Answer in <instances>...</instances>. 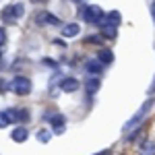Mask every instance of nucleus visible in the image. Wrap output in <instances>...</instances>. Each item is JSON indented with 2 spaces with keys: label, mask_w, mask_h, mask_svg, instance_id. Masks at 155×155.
Wrapping results in <instances>:
<instances>
[{
  "label": "nucleus",
  "mask_w": 155,
  "mask_h": 155,
  "mask_svg": "<svg viewBox=\"0 0 155 155\" xmlns=\"http://www.w3.org/2000/svg\"><path fill=\"white\" fill-rule=\"evenodd\" d=\"M153 104H155L153 99H147V101H145L143 106H141V110H139V112H137V114L132 116V120H128V122L124 124V130L128 132V130H132L134 126H139V124L143 122V118H145V116H147V114H149V110L153 107Z\"/></svg>",
  "instance_id": "1"
},
{
  "label": "nucleus",
  "mask_w": 155,
  "mask_h": 155,
  "mask_svg": "<svg viewBox=\"0 0 155 155\" xmlns=\"http://www.w3.org/2000/svg\"><path fill=\"white\" fill-rule=\"evenodd\" d=\"M81 17L87 23H99L101 19H106V12L101 11V6H97V4H89V6H85L81 11Z\"/></svg>",
  "instance_id": "2"
},
{
  "label": "nucleus",
  "mask_w": 155,
  "mask_h": 155,
  "mask_svg": "<svg viewBox=\"0 0 155 155\" xmlns=\"http://www.w3.org/2000/svg\"><path fill=\"white\" fill-rule=\"evenodd\" d=\"M11 89L17 93V95H29L31 93V81L27 79V77H15L11 83Z\"/></svg>",
  "instance_id": "3"
},
{
  "label": "nucleus",
  "mask_w": 155,
  "mask_h": 155,
  "mask_svg": "<svg viewBox=\"0 0 155 155\" xmlns=\"http://www.w3.org/2000/svg\"><path fill=\"white\" fill-rule=\"evenodd\" d=\"M23 4H12V6H8V8H4V11L0 12V17L4 19V21H15V19H19V17H23Z\"/></svg>",
  "instance_id": "4"
},
{
  "label": "nucleus",
  "mask_w": 155,
  "mask_h": 155,
  "mask_svg": "<svg viewBox=\"0 0 155 155\" xmlns=\"http://www.w3.org/2000/svg\"><path fill=\"white\" fill-rule=\"evenodd\" d=\"M60 89H62L64 93H74V91L79 89V81L72 79V77H66V79L60 81Z\"/></svg>",
  "instance_id": "5"
},
{
  "label": "nucleus",
  "mask_w": 155,
  "mask_h": 155,
  "mask_svg": "<svg viewBox=\"0 0 155 155\" xmlns=\"http://www.w3.org/2000/svg\"><path fill=\"white\" fill-rule=\"evenodd\" d=\"M46 120L52 124V128H54L56 132H62V130H64V116H60V114H48V116H46Z\"/></svg>",
  "instance_id": "6"
},
{
  "label": "nucleus",
  "mask_w": 155,
  "mask_h": 155,
  "mask_svg": "<svg viewBox=\"0 0 155 155\" xmlns=\"http://www.w3.org/2000/svg\"><path fill=\"white\" fill-rule=\"evenodd\" d=\"M37 23L41 25H60V19L52 12H39L37 15Z\"/></svg>",
  "instance_id": "7"
},
{
  "label": "nucleus",
  "mask_w": 155,
  "mask_h": 155,
  "mask_svg": "<svg viewBox=\"0 0 155 155\" xmlns=\"http://www.w3.org/2000/svg\"><path fill=\"white\" fill-rule=\"evenodd\" d=\"M79 33H81V27H79L77 23H68V25H64V27H62V35L66 37V39L77 37Z\"/></svg>",
  "instance_id": "8"
},
{
  "label": "nucleus",
  "mask_w": 155,
  "mask_h": 155,
  "mask_svg": "<svg viewBox=\"0 0 155 155\" xmlns=\"http://www.w3.org/2000/svg\"><path fill=\"white\" fill-rule=\"evenodd\" d=\"M85 71L91 72V74H99V72L104 71V64H101L97 58H95V60H89V62L85 64Z\"/></svg>",
  "instance_id": "9"
},
{
  "label": "nucleus",
  "mask_w": 155,
  "mask_h": 155,
  "mask_svg": "<svg viewBox=\"0 0 155 155\" xmlns=\"http://www.w3.org/2000/svg\"><path fill=\"white\" fill-rule=\"evenodd\" d=\"M27 137H29V132L25 130L23 126L15 128V130H12V134H11V139L15 141V143H25V141H27Z\"/></svg>",
  "instance_id": "10"
},
{
  "label": "nucleus",
  "mask_w": 155,
  "mask_h": 155,
  "mask_svg": "<svg viewBox=\"0 0 155 155\" xmlns=\"http://www.w3.org/2000/svg\"><path fill=\"white\" fill-rule=\"evenodd\" d=\"M101 35L106 37V39H114V37L118 35V27L107 25V23H101Z\"/></svg>",
  "instance_id": "11"
},
{
  "label": "nucleus",
  "mask_w": 155,
  "mask_h": 155,
  "mask_svg": "<svg viewBox=\"0 0 155 155\" xmlns=\"http://www.w3.org/2000/svg\"><path fill=\"white\" fill-rule=\"evenodd\" d=\"M97 60H99L101 64H112V62H114V52H112V50H107V48L99 50V54H97Z\"/></svg>",
  "instance_id": "12"
},
{
  "label": "nucleus",
  "mask_w": 155,
  "mask_h": 155,
  "mask_svg": "<svg viewBox=\"0 0 155 155\" xmlns=\"http://www.w3.org/2000/svg\"><path fill=\"white\" fill-rule=\"evenodd\" d=\"M139 155H155V141H145L139 147Z\"/></svg>",
  "instance_id": "13"
},
{
  "label": "nucleus",
  "mask_w": 155,
  "mask_h": 155,
  "mask_svg": "<svg viewBox=\"0 0 155 155\" xmlns=\"http://www.w3.org/2000/svg\"><path fill=\"white\" fill-rule=\"evenodd\" d=\"M120 19H122V15H120L118 11H112V12H107V15H106V21H104V23L118 27V25H120Z\"/></svg>",
  "instance_id": "14"
},
{
  "label": "nucleus",
  "mask_w": 155,
  "mask_h": 155,
  "mask_svg": "<svg viewBox=\"0 0 155 155\" xmlns=\"http://www.w3.org/2000/svg\"><path fill=\"white\" fill-rule=\"evenodd\" d=\"M97 89H99V79H95V77H93V79H89V81L85 83V91H87L89 95H95Z\"/></svg>",
  "instance_id": "15"
},
{
  "label": "nucleus",
  "mask_w": 155,
  "mask_h": 155,
  "mask_svg": "<svg viewBox=\"0 0 155 155\" xmlns=\"http://www.w3.org/2000/svg\"><path fill=\"white\" fill-rule=\"evenodd\" d=\"M11 124V118H8V114L6 112H0V128H6Z\"/></svg>",
  "instance_id": "16"
},
{
  "label": "nucleus",
  "mask_w": 155,
  "mask_h": 155,
  "mask_svg": "<svg viewBox=\"0 0 155 155\" xmlns=\"http://www.w3.org/2000/svg\"><path fill=\"white\" fill-rule=\"evenodd\" d=\"M37 139H39L41 143H48V141H50V132L48 130H39V132H37Z\"/></svg>",
  "instance_id": "17"
},
{
  "label": "nucleus",
  "mask_w": 155,
  "mask_h": 155,
  "mask_svg": "<svg viewBox=\"0 0 155 155\" xmlns=\"http://www.w3.org/2000/svg\"><path fill=\"white\" fill-rule=\"evenodd\" d=\"M101 39H104V37H97V35H89V37H85V41H89V44H101Z\"/></svg>",
  "instance_id": "18"
},
{
  "label": "nucleus",
  "mask_w": 155,
  "mask_h": 155,
  "mask_svg": "<svg viewBox=\"0 0 155 155\" xmlns=\"http://www.w3.org/2000/svg\"><path fill=\"white\" fill-rule=\"evenodd\" d=\"M19 120H21V122H27V120H29V112H27V110H19Z\"/></svg>",
  "instance_id": "19"
},
{
  "label": "nucleus",
  "mask_w": 155,
  "mask_h": 155,
  "mask_svg": "<svg viewBox=\"0 0 155 155\" xmlns=\"http://www.w3.org/2000/svg\"><path fill=\"white\" fill-rule=\"evenodd\" d=\"M6 44V31H4V27H0V48Z\"/></svg>",
  "instance_id": "20"
},
{
  "label": "nucleus",
  "mask_w": 155,
  "mask_h": 155,
  "mask_svg": "<svg viewBox=\"0 0 155 155\" xmlns=\"http://www.w3.org/2000/svg\"><path fill=\"white\" fill-rule=\"evenodd\" d=\"M149 93H151V95L155 93V79H153V85H151V89H149Z\"/></svg>",
  "instance_id": "21"
},
{
  "label": "nucleus",
  "mask_w": 155,
  "mask_h": 155,
  "mask_svg": "<svg viewBox=\"0 0 155 155\" xmlns=\"http://www.w3.org/2000/svg\"><path fill=\"white\" fill-rule=\"evenodd\" d=\"M153 17H155V2H153Z\"/></svg>",
  "instance_id": "22"
},
{
  "label": "nucleus",
  "mask_w": 155,
  "mask_h": 155,
  "mask_svg": "<svg viewBox=\"0 0 155 155\" xmlns=\"http://www.w3.org/2000/svg\"><path fill=\"white\" fill-rule=\"evenodd\" d=\"M31 2H44V0H31Z\"/></svg>",
  "instance_id": "23"
},
{
  "label": "nucleus",
  "mask_w": 155,
  "mask_h": 155,
  "mask_svg": "<svg viewBox=\"0 0 155 155\" xmlns=\"http://www.w3.org/2000/svg\"><path fill=\"white\" fill-rule=\"evenodd\" d=\"M71 2H81V0H71Z\"/></svg>",
  "instance_id": "24"
},
{
  "label": "nucleus",
  "mask_w": 155,
  "mask_h": 155,
  "mask_svg": "<svg viewBox=\"0 0 155 155\" xmlns=\"http://www.w3.org/2000/svg\"><path fill=\"white\" fill-rule=\"evenodd\" d=\"M0 56H2V52H0Z\"/></svg>",
  "instance_id": "25"
}]
</instances>
